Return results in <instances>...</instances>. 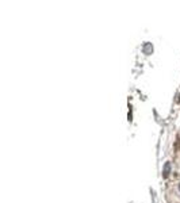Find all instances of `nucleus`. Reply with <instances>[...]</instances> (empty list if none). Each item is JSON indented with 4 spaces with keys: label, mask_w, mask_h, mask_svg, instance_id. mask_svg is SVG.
<instances>
[{
    "label": "nucleus",
    "mask_w": 180,
    "mask_h": 203,
    "mask_svg": "<svg viewBox=\"0 0 180 203\" xmlns=\"http://www.w3.org/2000/svg\"><path fill=\"white\" fill-rule=\"evenodd\" d=\"M168 172H169V164H166L165 168H164V177H166V176H168Z\"/></svg>",
    "instance_id": "nucleus-1"
}]
</instances>
